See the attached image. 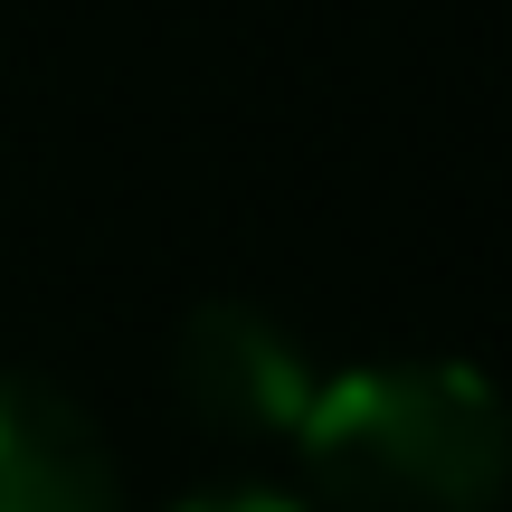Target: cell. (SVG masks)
Wrapping results in <instances>:
<instances>
[{
	"instance_id": "obj_4",
	"label": "cell",
	"mask_w": 512,
	"mask_h": 512,
	"mask_svg": "<svg viewBox=\"0 0 512 512\" xmlns=\"http://www.w3.org/2000/svg\"><path fill=\"white\" fill-rule=\"evenodd\" d=\"M171 512H304V503L256 494V484H228V494H190V503H171Z\"/></svg>"
},
{
	"instance_id": "obj_3",
	"label": "cell",
	"mask_w": 512,
	"mask_h": 512,
	"mask_svg": "<svg viewBox=\"0 0 512 512\" xmlns=\"http://www.w3.org/2000/svg\"><path fill=\"white\" fill-rule=\"evenodd\" d=\"M0 512H124L95 418L19 370H0Z\"/></svg>"
},
{
	"instance_id": "obj_2",
	"label": "cell",
	"mask_w": 512,
	"mask_h": 512,
	"mask_svg": "<svg viewBox=\"0 0 512 512\" xmlns=\"http://www.w3.org/2000/svg\"><path fill=\"white\" fill-rule=\"evenodd\" d=\"M313 370L304 351L285 342V323L247 304H209L181 323V399L200 408L209 427H238V437H294L313 408Z\"/></svg>"
},
{
	"instance_id": "obj_1",
	"label": "cell",
	"mask_w": 512,
	"mask_h": 512,
	"mask_svg": "<svg viewBox=\"0 0 512 512\" xmlns=\"http://www.w3.org/2000/svg\"><path fill=\"white\" fill-rule=\"evenodd\" d=\"M304 465L342 512H484L503 484L494 389L456 361H380L313 389Z\"/></svg>"
}]
</instances>
